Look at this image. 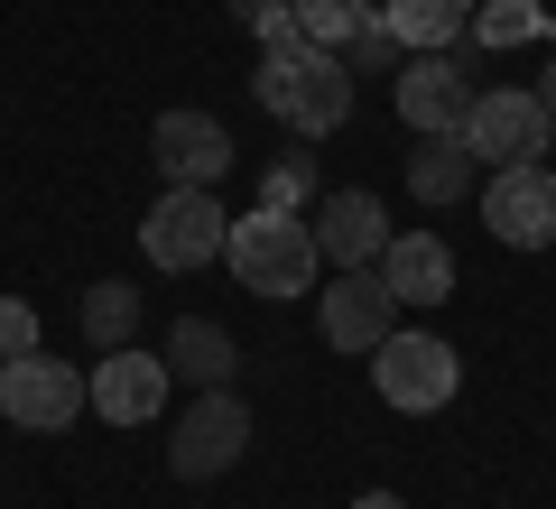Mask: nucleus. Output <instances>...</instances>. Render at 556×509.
<instances>
[{
	"label": "nucleus",
	"mask_w": 556,
	"mask_h": 509,
	"mask_svg": "<svg viewBox=\"0 0 556 509\" xmlns=\"http://www.w3.org/2000/svg\"><path fill=\"white\" fill-rule=\"evenodd\" d=\"M380 20H390V38L408 47V56H427V47H464L473 0H380Z\"/></svg>",
	"instance_id": "obj_16"
},
{
	"label": "nucleus",
	"mask_w": 556,
	"mask_h": 509,
	"mask_svg": "<svg viewBox=\"0 0 556 509\" xmlns=\"http://www.w3.org/2000/svg\"><path fill=\"white\" fill-rule=\"evenodd\" d=\"M260 204H278V214H306V204H316V149H288L269 167V177H260Z\"/></svg>",
	"instance_id": "obj_21"
},
{
	"label": "nucleus",
	"mask_w": 556,
	"mask_h": 509,
	"mask_svg": "<svg viewBox=\"0 0 556 509\" xmlns=\"http://www.w3.org/2000/svg\"><path fill=\"white\" fill-rule=\"evenodd\" d=\"M371 390L390 398L399 417H427V408H445V398L464 390V353L445 343V333H408L399 325L390 343L371 353Z\"/></svg>",
	"instance_id": "obj_4"
},
{
	"label": "nucleus",
	"mask_w": 556,
	"mask_h": 509,
	"mask_svg": "<svg viewBox=\"0 0 556 509\" xmlns=\"http://www.w3.org/2000/svg\"><path fill=\"white\" fill-rule=\"evenodd\" d=\"M241 454H251V408H241L232 390H195V408L167 435V472H177V482H214Z\"/></svg>",
	"instance_id": "obj_8"
},
{
	"label": "nucleus",
	"mask_w": 556,
	"mask_h": 509,
	"mask_svg": "<svg viewBox=\"0 0 556 509\" xmlns=\"http://www.w3.org/2000/svg\"><path fill=\"white\" fill-rule=\"evenodd\" d=\"M84 343H93V353L139 343V288H130V278H102V288H84Z\"/></svg>",
	"instance_id": "obj_18"
},
{
	"label": "nucleus",
	"mask_w": 556,
	"mask_h": 509,
	"mask_svg": "<svg viewBox=\"0 0 556 509\" xmlns=\"http://www.w3.org/2000/svg\"><path fill=\"white\" fill-rule=\"evenodd\" d=\"M408 195L417 204H464L473 195V149L464 139H417L408 149Z\"/></svg>",
	"instance_id": "obj_17"
},
{
	"label": "nucleus",
	"mask_w": 556,
	"mask_h": 509,
	"mask_svg": "<svg viewBox=\"0 0 556 509\" xmlns=\"http://www.w3.org/2000/svg\"><path fill=\"white\" fill-rule=\"evenodd\" d=\"M167 390H177L167 353H139V343H121V353H102L93 371H84V398H93V417H112V427H149V417L167 408Z\"/></svg>",
	"instance_id": "obj_11"
},
{
	"label": "nucleus",
	"mask_w": 556,
	"mask_h": 509,
	"mask_svg": "<svg viewBox=\"0 0 556 509\" xmlns=\"http://www.w3.org/2000/svg\"><path fill=\"white\" fill-rule=\"evenodd\" d=\"M343 65H353V84H362V75H399V65H408V47L390 38V20H371V28L353 38V56H343Z\"/></svg>",
	"instance_id": "obj_22"
},
{
	"label": "nucleus",
	"mask_w": 556,
	"mask_h": 509,
	"mask_svg": "<svg viewBox=\"0 0 556 509\" xmlns=\"http://www.w3.org/2000/svg\"><path fill=\"white\" fill-rule=\"evenodd\" d=\"M223 232H232V214L214 204V186H167L149 204V222H139V251H149V269L186 278L204 259H223Z\"/></svg>",
	"instance_id": "obj_5"
},
{
	"label": "nucleus",
	"mask_w": 556,
	"mask_h": 509,
	"mask_svg": "<svg viewBox=\"0 0 556 509\" xmlns=\"http://www.w3.org/2000/svg\"><path fill=\"white\" fill-rule=\"evenodd\" d=\"M306 222H316V251L334 259V269H371V259L390 251V214H380V195H362V186L316 195V204H306Z\"/></svg>",
	"instance_id": "obj_13"
},
{
	"label": "nucleus",
	"mask_w": 556,
	"mask_h": 509,
	"mask_svg": "<svg viewBox=\"0 0 556 509\" xmlns=\"http://www.w3.org/2000/svg\"><path fill=\"white\" fill-rule=\"evenodd\" d=\"M149 157H159L167 186H223L232 177V130H223L214 112H159Z\"/></svg>",
	"instance_id": "obj_12"
},
{
	"label": "nucleus",
	"mask_w": 556,
	"mask_h": 509,
	"mask_svg": "<svg viewBox=\"0 0 556 509\" xmlns=\"http://www.w3.org/2000/svg\"><path fill=\"white\" fill-rule=\"evenodd\" d=\"M538 28H547V10H538V0H473L464 47H529Z\"/></svg>",
	"instance_id": "obj_20"
},
{
	"label": "nucleus",
	"mask_w": 556,
	"mask_h": 509,
	"mask_svg": "<svg viewBox=\"0 0 556 509\" xmlns=\"http://www.w3.org/2000/svg\"><path fill=\"white\" fill-rule=\"evenodd\" d=\"M482 222L501 251H556V167H492L482 186Z\"/></svg>",
	"instance_id": "obj_10"
},
{
	"label": "nucleus",
	"mask_w": 556,
	"mask_h": 509,
	"mask_svg": "<svg viewBox=\"0 0 556 509\" xmlns=\"http://www.w3.org/2000/svg\"><path fill=\"white\" fill-rule=\"evenodd\" d=\"M353 509H408V500H399V491H362Z\"/></svg>",
	"instance_id": "obj_25"
},
{
	"label": "nucleus",
	"mask_w": 556,
	"mask_h": 509,
	"mask_svg": "<svg viewBox=\"0 0 556 509\" xmlns=\"http://www.w3.org/2000/svg\"><path fill=\"white\" fill-rule=\"evenodd\" d=\"M399 315H408V306L390 296V278H380V269H334V278L316 288V325H325L334 353H362V361H371L380 343L399 333Z\"/></svg>",
	"instance_id": "obj_7"
},
{
	"label": "nucleus",
	"mask_w": 556,
	"mask_h": 509,
	"mask_svg": "<svg viewBox=\"0 0 556 509\" xmlns=\"http://www.w3.org/2000/svg\"><path fill=\"white\" fill-rule=\"evenodd\" d=\"M223 269L241 278L251 296H316V269H325V251H316V222L306 214H278V204H260V214H232V232H223Z\"/></svg>",
	"instance_id": "obj_2"
},
{
	"label": "nucleus",
	"mask_w": 556,
	"mask_h": 509,
	"mask_svg": "<svg viewBox=\"0 0 556 509\" xmlns=\"http://www.w3.org/2000/svg\"><path fill=\"white\" fill-rule=\"evenodd\" d=\"M547 259H556V251H547Z\"/></svg>",
	"instance_id": "obj_27"
},
{
	"label": "nucleus",
	"mask_w": 556,
	"mask_h": 509,
	"mask_svg": "<svg viewBox=\"0 0 556 509\" xmlns=\"http://www.w3.org/2000/svg\"><path fill=\"white\" fill-rule=\"evenodd\" d=\"M84 408H93V398H84V371H65L56 353L0 361V417H10V427H28V435H65Z\"/></svg>",
	"instance_id": "obj_9"
},
{
	"label": "nucleus",
	"mask_w": 556,
	"mask_h": 509,
	"mask_svg": "<svg viewBox=\"0 0 556 509\" xmlns=\"http://www.w3.org/2000/svg\"><path fill=\"white\" fill-rule=\"evenodd\" d=\"M167 371H177V380H195V390H232L241 343H232L223 325H204V315H186V325L167 333Z\"/></svg>",
	"instance_id": "obj_15"
},
{
	"label": "nucleus",
	"mask_w": 556,
	"mask_h": 509,
	"mask_svg": "<svg viewBox=\"0 0 556 509\" xmlns=\"http://www.w3.org/2000/svg\"><path fill=\"white\" fill-rule=\"evenodd\" d=\"M232 20L251 28V38H288V28H298V0H232Z\"/></svg>",
	"instance_id": "obj_24"
},
{
	"label": "nucleus",
	"mask_w": 556,
	"mask_h": 509,
	"mask_svg": "<svg viewBox=\"0 0 556 509\" xmlns=\"http://www.w3.org/2000/svg\"><path fill=\"white\" fill-rule=\"evenodd\" d=\"M251 93H260V112L288 120L298 139H334L343 120H353V65H343L334 47H306L298 28H288V38H269Z\"/></svg>",
	"instance_id": "obj_1"
},
{
	"label": "nucleus",
	"mask_w": 556,
	"mask_h": 509,
	"mask_svg": "<svg viewBox=\"0 0 556 509\" xmlns=\"http://www.w3.org/2000/svg\"><path fill=\"white\" fill-rule=\"evenodd\" d=\"M371 20H380L371 0H298V38L306 47H334V56H353V38Z\"/></svg>",
	"instance_id": "obj_19"
},
{
	"label": "nucleus",
	"mask_w": 556,
	"mask_h": 509,
	"mask_svg": "<svg viewBox=\"0 0 556 509\" xmlns=\"http://www.w3.org/2000/svg\"><path fill=\"white\" fill-rule=\"evenodd\" d=\"M473 65H464V47H427V56H408L390 75V102H399V120H408L417 139H455L464 130V112H473Z\"/></svg>",
	"instance_id": "obj_6"
},
{
	"label": "nucleus",
	"mask_w": 556,
	"mask_h": 509,
	"mask_svg": "<svg viewBox=\"0 0 556 509\" xmlns=\"http://www.w3.org/2000/svg\"><path fill=\"white\" fill-rule=\"evenodd\" d=\"M20 353H38V306L28 296H0V361H20Z\"/></svg>",
	"instance_id": "obj_23"
},
{
	"label": "nucleus",
	"mask_w": 556,
	"mask_h": 509,
	"mask_svg": "<svg viewBox=\"0 0 556 509\" xmlns=\"http://www.w3.org/2000/svg\"><path fill=\"white\" fill-rule=\"evenodd\" d=\"M371 269L390 278L399 306H445V296H455V251H445L437 232H390V251H380Z\"/></svg>",
	"instance_id": "obj_14"
},
{
	"label": "nucleus",
	"mask_w": 556,
	"mask_h": 509,
	"mask_svg": "<svg viewBox=\"0 0 556 509\" xmlns=\"http://www.w3.org/2000/svg\"><path fill=\"white\" fill-rule=\"evenodd\" d=\"M464 149H473V167H538L556 139L547 102L529 93V84H492V93H473V112H464Z\"/></svg>",
	"instance_id": "obj_3"
},
{
	"label": "nucleus",
	"mask_w": 556,
	"mask_h": 509,
	"mask_svg": "<svg viewBox=\"0 0 556 509\" xmlns=\"http://www.w3.org/2000/svg\"><path fill=\"white\" fill-rule=\"evenodd\" d=\"M529 93L547 102V120H556V65H547V75H538V84H529Z\"/></svg>",
	"instance_id": "obj_26"
}]
</instances>
